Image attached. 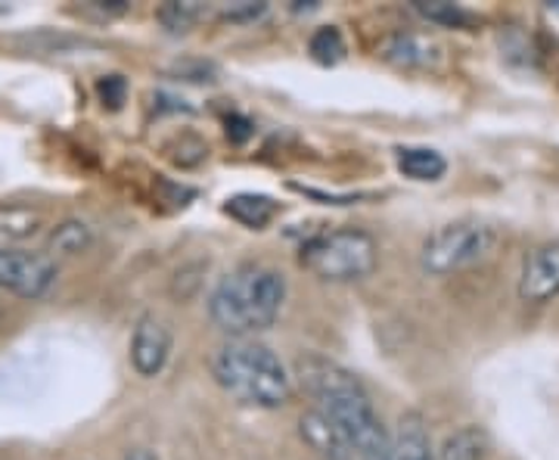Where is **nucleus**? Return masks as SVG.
Instances as JSON below:
<instances>
[{
	"label": "nucleus",
	"instance_id": "obj_1",
	"mask_svg": "<svg viewBox=\"0 0 559 460\" xmlns=\"http://www.w3.org/2000/svg\"><path fill=\"white\" fill-rule=\"evenodd\" d=\"M301 389L318 401L320 414L342 429L358 460H392V436L373 411L364 382L336 361L323 355H301L296 361Z\"/></svg>",
	"mask_w": 559,
	"mask_h": 460
},
{
	"label": "nucleus",
	"instance_id": "obj_2",
	"mask_svg": "<svg viewBox=\"0 0 559 460\" xmlns=\"http://www.w3.org/2000/svg\"><path fill=\"white\" fill-rule=\"evenodd\" d=\"M286 278L261 261L230 268L209 296V318L227 337H252L267 330L283 311Z\"/></svg>",
	"mask_w": 559,
	"mask_h": 460
},
{
	"label": "nucleus",
	"instance_id": "obj_3",
	"mask_svg": "<svg viewBox=\"0 0 559 460\" xmlns=\"http://www.w3.org/2000/svg\"><path fill=\"white\" fill-rule=\"evenodd\" d=\"M212 377L230 399L261 411H277L293 399V377L286 364L271 345L252 337H230L218 345Z\"/></svg>",
	"mask_w": 559,
	"mask_h": 460
},
{
	"label": "nucleus",
	"instance_id": "obj_4",
	"mask_svg": "<svg viewBox=\"0 0 559 460\" xmlns=\"http://www.w3.org/2000/svg\"><path fill=\"white\" fill-rule=\"evenodd\" d=\"M299 261L305 271L326 283H355L377 271V240L360 227L320 231L301 243Z\"/></svg>",
	"mask_w": 559,
	"mask_h": 460
},
{
	"label": "nucleus",
	"instance_id": "obj_5",
	"mask_svg": "<svg viewBox=\"0 0 559 460\" xmlns=\"http://www.w3.org/2000/svg\"><path fill=\"white\" fill-rule=\"evenodd\" d=\"M500 234L495 224L479 219H460L432 231L423 249H419V264L432 278H448L466 268H476L488 261L498 249Z\"/></svg>",
	"mask_w": 559,
	"mask_h": 460
},
{
	"label": "nucleus",
	"instance_id": "obj_6",
	"mask_svg": "<svg viewBox=\"0 0 559 460\" xmlns=\"http://www.w3.org/2000/svg\"><path fill=\"white\" fill-rule=\"evenodd\" d=\"M60 281V264L47 252L0 249V290L20 299H44Z\"/></svg>",
	"mask_w": 559,
	"mask_h": 460
},
{
	"label": "nucleus",
	"instance_id": "obj_7",
	"mask_svg": "<svg viewBox=\"0 0 559 460\" xmlns=\"http://www.w3.org/2000/svg\"><path fill=\"white\" fill-rule=\"evenodd\" d=\"M171 345H175V333L168 320L153 311L140 315L138 327L131 333V367L146 380L159 377L171 358Z\"/></svg>",
	"mask_w": 559,
	"mask_h": 460
},
{
	"label": "nucleus",
	"instance_id": "obj_8",
	"mask_svg": "<svg viewBox=\"0 0 559 460\" xmlns=\"http://www.w3.org/2000/svg\"><path fill=\"white\" fill-rule=\"evenodd\" d=\"M516 293L522 302H544L557 299L559 296V240L557 243H540L535 246L525 259H522L520 283Z\"/></svg>",
	"mask_w": 559,
	"mask_h": 460
},
{
	"label": "nucleus",
	"instance_id": "obj_9",
	"mask_svg": "<svg viewBox=\"0 0 559 460\" xmlns=\"http://www.w3.org/2000/svg\"><path fill=\"white\" fill-rule=\"evenodd\" d=\"M301 439L308 441L323 460H358L348 439L342 436V429L330 421L326 414H320L318 408L305 411L299 417Z\"/></svg>",
	"mask_w": 559,
	"mask_h": 460
},
{
	"label": "nucleus",
	"instance_id": "obj_10",
	"mask_svg": "<svg viewBox=\"0 0 559 460\" xmlns=\"http://www.w3.org/2000/svg\"><path fill=\"white\" fill-rule=\"evenodd\" d=\"M382 57L404 69H432L441 60V47L436 40L414 35V32H395L382 44Z\"/></svg>",
	"mask_w": 559,
	"mask_h": 460
},
{
	"label": "nucleus",
	"instance_id": "obj_11",
	"mask_svg": "<svg viewBox=\"0 0 559 460\" xmlns=\"http://www.w3.org/2000/svg\"><path fill=\"white\" fill-rule=\"evenodd\" d=\"M392 460H439L419 411H404L392 439Z\"/></svg>",
	"mask_w": 559,
	"mask_h": 460
},
{
	"label": "nucleus",
	"instance_id": "obj_12",
	"mask_svg": "<svg viewBox=\"0 0 559 460\" xmlns=\"http://www.w3.org/2000/svg\"><path fill=\"white\" fill-rule=\"evenodd\" d=\"M38 209L32 205H0V249H22L40 231Z\"/></svg>",
	"mask_w": 559,
	"mask_h": 460
},
{
	"label": "nucleus",
	"instance_id": "obj_13",
	"mask_svg": "<svg viewBox=\"0 0 559 460\" xmlns=\"http://www.w3.org/2000/svg\"><path fill=\"white\" fill-rule=\"evenodd\" d=\"M395 165L404 178L429 184V180H441L448 172V160L441 156L439 150L429 146H399L395 150Z\"/></svg>",
	"mask_w": 559,
	"mask_h": 460
},
{
	"label": "nucleus",
	"instance_id": "obj_14",
	"mask_svg": "<svg viewBox=\"0 0 559 460\" xmlns=\"http://www.w3.org/2000/svg\"><path fill=\"white\" fill-rule=\"evenodd\" d=\"M277 202L271 200V197H264V193H237V197H230V200L224 202V215H230L237 224L249 227V231L267 227L271 221L277 219Z\"/></svg>",
	"mask_w": 559,
	"mask_h": 460
},
{
	"label": "nucleus",
	"instance_id": "obj_15",
	"mask_svg": "<svg viewBox=\"0 0 559 460\" xmlns=\"http://www.w3.org/2000/svg\"><path fill=\"white\" fill-rule=\"evenodd\" d=\"M94 243V234L91 227L79 219H66L62 224H57L47 237V256L57 259H75L81 252H87Z\"/></svg>",
	"mask_w": 559,
	"mask_h": 460
},
{
	"label": "nucleus",
	"instance_id": "obj_16",
	"mask_svg": "<svg viewBox=\"0 0 559 460\" xmlns=\"http://www.w3.org/2000/svg\"><path fill=\"white\" fill-rule=\"evenodd\" d=\"M485 455H488V436H485V429L466 423V426H460V429H454L444 439L439 460H485Z\"/></svg>",
	"mask_w": 559,
	"mask_h": 460
},
{
	"label": "nucleus",
	"instance_id": "obj_17",
	"mask_svg": "<svg viewBox=\"0 0 559 460\" xmlns=\"http://www.w3.org/2000/svg\"><path fill=\"white\" fill-rule=\"evenodd\" d=\"M308 54L320 62V66H336L345 60V38L336 25H323L318 28L311 40H308Z\"/></svg>",
	"mask_w": 559,
	"mask_h": 460
},
{
	"label": "nucleus",
	"instance_id": "obj_18",
	"mask_svg": "<svg viewBox=\"0 0 559 460\" xmlns=\"http://www.w3.org/2000/svg\"><path fill=\"white\" fill-rule=\"evenodd\" d=\"M414 10H417L423 20L436 22V25H448V28H460V25H466L469 22V13L466 10H460L457 3H444V0H417L414 3Z\"/></svg>",
	"mask_w": 559,
	"mask_h": 460
},
{
	"label": "nucleus",
	"instance_id": "obj_19",
	"mask_svg": "<svg viewBox=\"0 0 559 460\" xmlns=\"http://www.w3.org/2000/svg\"><path fill=\"white\" fill-rule=\"evenodd\" d=\"M202 20V7L200 3H165L159 10V22L168 28V32H190L197 22Z\"/></svg>",
	"mask_w": 559,
	"mask_h": 460
},
{
	"label": "nucleus",
	"instance_id": "obj_20",
	"mask_svg": "<svg viewBox=\"0 0 559 460\" xmlns=\"http://www.w3.org/2000/svg\"><path fill=\"white\" fill-rule=\"evenodd\" d=\"M97 97H100L103 106L121 109V103L128 97V81L121 79V75H103V79L97 81Z\"/></svg>",
	"mask_w": 559,
	"mask_h": 460
},
{
	"label": "nucleus",
	"instance_id": "obj_21",
	"mask_svg": "<svg viewBox=\"0 0 559 460\" xmlns=\"http://www.w3.org/2000/svg\"><path fill=\"white\" fill-rule=\"evenodd\" d=\"M296 193L301 197H311V200L323 202V205H352V202H358V193H323V190H314V187H305V184H289Z\"/></svg>",
	"mask_w": 559,
	"mask_h": 460
},
{
	"label": "nucleus",
	"instance_id": "obj_22",
	"mask_svg": "<svg viewBox=\"0 0 559 460\" xmlns=\"http://www.w3.org/2000/svg\"><path fill=\"white\" fill-rule=\"evenodd\" d=\"M175 72H178L180 79L187 81H215V66L212 62H197V66H190V62H178L175 66Z\"/></svg>",
	"mask_w": 559,
	"mask_h": 460
},
{
	"label": "nucleus",
	"instance_id": "obj_23",
	"mask_svg": "<svg viewBox=\"0 0 559 460\" xmlns=\"http://www.w3.org/2000/svg\"><path fill=\"white\" fill-rule=\"evenodd\" d=\"M261 13H264V3H240V7H230V10L224 13V20L249 22V20H259Z\"/></svg>",
	"mask_w": 559,
	"mask_h": 460
},
{
	"label": "nucleus",
	"instance_id": "obj_24",
	"mask_svg": "<svg viewBox=\"0 0 559 460\" xmlns=\"http://www.w3.org/2000/svg\"><path fill=\"white\" fill-rule=\"evenodd\" d=\"M249 134H252V125L242 119V116H230V119H227V138H230V141H249Z\"/></svg>",
	"mask_w": 559,
	"mask_h": 460
},
{
	"label": "nucleus",
	"instance_id": "obj_25",
	"mask_svg": "<svg viewBox=\"0 0 559 460\" xmlns=\"http://www.w3.org/2000/svg\"><path fill=\"white\" fill-rule=\"evenodd\" d=\"M124 460H156V458H153L150 451H143V448H138V451H131V455H128V458H124Z\"/></svg>",
	"mask_w": 559,
	"mask_h": 460
}]
</instances>
